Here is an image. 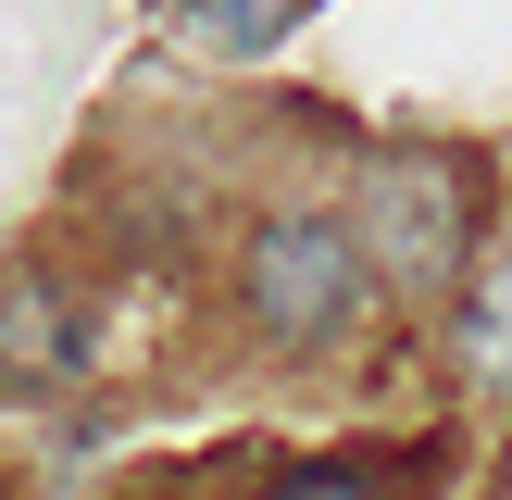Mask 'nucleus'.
I'll use <instances>...</instances> for the list:
<instances>
[{
	"mask_svg": "<svg viewBox=\"0 0 512 500\" xmlns=\"http://www.w3.org/2000/svg\"><path fill=\"white\" fill-rule=\"evenodd\" d=\"M238 300H250V325H263L275 350H325V338L363 325L375 263H363V238H350L338 213H275V225H250V250H238Z\"/></svg>",
	"mask_w": 512,
	"mask_h": 500,
	"instance_id": "nucleus-1",
	"label": "nucleus"
},
{
	"mask_svg": "<svg viewBox=\"0 0 512 500\" xmlns=\"http://www.w3.org/2000/svg\"><path fill=\"white\" fill-rule=\"evenodd\" d=\"M363 263L400 275V288H450L463 275V175L425 163V150H388V163H363Z\"/></svg>",
	"mask_w": 512,
	"mask_h": 500,
	"instance_id": "nucleus-2",
	"label": "nucleus"
},
{
	"mask_svg": "<svg viewBox=\"0 0 512 500\" xmlns=\"http://www.w3.org/2000/svg\"><path fill=\"white\" fill-rule=\"evenodd\" d=\"M88 363V313L63 300L50 263H0V375L13 388H63Z\"/></svg>",
	"mask_w": 512,
	"mask_h": 500,
	"instance_id": "nucleus-3",
	"label": "nucleus"
},
{
	"mask_svg": "<svg viewBox=\"0 0 512 500\" xmlns=\"http://www.w3.org/2000/svg\"><path fill=\"white\" fill-rule=\"evenodd\" d=\"M463 363L488 375V388H512V250L475 275V300H463Z\"/></svg>",
	"mask_w": 512,
	"mask_h": 500,
	"instance_id": "nucleus-4",
	"label": "nucleus"
},
{
	"mask_svg": "<svg viewBox=\"0 0 512 500\" xmlns=\"http://www.w3.org/2000/svg\"><path fill=\"white\" fill-rule=\"evenodd\" d=\"M275 500H400V488H388L375 463H288V475H275Z\"/></svg>",
	"mask_w": 512,
	"mask_h": 500,
	"instance_id": "nucleus-5",
	"label": "nucleus"
},
{
	"mask_svg": "<svg viewBox=\"0 0 512 500\" xmlns=\"http://www.w3.org/2000/svg\"><path fill=\"white\" fill-rule=\"evenodd\" d=\"M288 13H300V0H200V25H213L225 50H263V38H275Z\"/></svg>",
	"mask_w": 512,
	"mask_h": 500,
	"instance_id": "nucleus-6",
	"label": "nucleus"
},
{
	"mask_svg": "<svg viewBox=\"0 0 512 500\" xmlns=\"http://www.w3.org/2000/svg\"><path fill=\"white\" fill-rule=\"evenodd\" d=\"M500 500H512V450H500Z\"/></svg>",
	"mask_w": 512,
	"mask_h": 500,
	"instance_id": "nucleus-7",
	"label": "nucleus"
}]
</instances>
